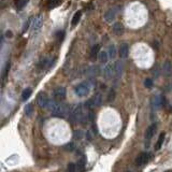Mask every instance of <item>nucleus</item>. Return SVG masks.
<instances>
[{
  "instance_id": "nucleus-1",
  "label": "nucleus",
  "mask_w": 172,
  "mask_h": 172,
  "mask_svg": "<svg viewBox=\"0 0 172 172\" xmlns=\"http://www.w3.org/2000/svg\"><path fill=\"white\" fill-rule=\"evenodd\" d=\"M47 108H49V110L51 111L53 115L58 116V117H64L68 114V105L57 102L55 100H50Z\"/></svg>"
},
{
  "instance_id": "nucleus-2",
  "label": "nucleus",
  "mask_w": 172,
  "mask_h": 172,
  "mask_svg": "<svg viewBox=\"0 0 172 172\" xmlns=\"http://www.w3.org/2000/svg\"><path fill=\"white\" fill-rule=\"evenodd\" d=\"M90 88H92V86H90L89 82H82L74 88V92L79 97H85L89 94Z\"/></svg>"
},
{
  "instance_id": "nucleus-3",
  "label": "nucleus",
  "mask_w": 172,
  "mask_h": 172,
  "mask_svg": "<svg viewBox=\"0 0 172 172\" xmlns=\"http://www.w3.org/2000/svg\"><path fill=\"white\" fill-rule=\"evenodd\" d=\"M71 118L73 122L77 123H83L84 122V113H83V109L82 105H77L74 110L72 111L71 113Z\"/></svg>"
},
{
  "instance_id": "nucleus-4",
  "label": "nucleus",
  "mask_w": 172,
  "mask_h": 172,
  "mask_svg": "<svg viewBox=\"0 0 172 172\" xmlns=\"http://www.w3.org/2000/svg\"><path fill=\"white\" fill-rule=\"evenodd\" d=\"M37 102H38L39 107H41V108H47L50 99L45 92H40L38 95V97H37Z\"/></svg>"
},
{
  "instance_id": "nucleus-5",
  "label": "nucleus",
  "mask_w": 172,
  "mask_h": 172,
  "mask_svg": "<svg viewBox=\"0 0 172 172\" xmlns=\"http://www.w3.org/2000/svg\"><path fill=\"white\" fill-rule=\"evenodd\" d=\"M42 24H43V17H42V15H37L36 17L32 20L31 28L37 31L42 27Z\"/></svg>"
},
{
  "instance_id": "nucleus-6",
  "label": "nucleus",
  "mask_w": 172,
  "mask_h": 172,
  "mask_svg": "<svg viewBox=\"0 0 172 172\" xmlns=\"http://www.w3.org/2000/svg\"><path fill=\"white\" fill-rule=\"evenodd\" d=\"M147 160H149V154L145 153V152H143V153H141V154H139L138 156H137L136 164L137 166H143V164H146Z\"/></svg>"
},
{
  "instance_id": "nucleus-7",
  "label": "nucleus",
  "mask_w": 172,
  "mask_h": 172,
  "mask_svg": "<svg viewBox=\"0 0 172 172\" xmlns=\"http://www.w3.org/2000/svg\"><path fill=\"white\" fill-rule=\"evenodd\" d=\"M103 75L107 80H110L114 77V65H108L103 70Z\"/></svg>"
},
{
  "instance_id": "nucleus-8",
  "label": "nucleus",
  "mask_w": 172,
  "mask_h": 172,
  "mask_svg": "<svg viewBox=\"0 0 172 172\" xmlns=\"http://www.w3.org/2000/svg\"><path fill=\"white\" fill-rule=\"evenodd\" d=\"M164 103V97H160V96H155L153 99H152V107L154 110H158Z\"/></svg>"
},
{
  "instance_id": "nucleus-9",
  "label": "nucleus",
  "mask_w": 172,
  "mask_h": 172,
  "mask_svg": "<svg viewBox=\"0 0 172 172\" xmlns=\"http://www.w3.org/2000/svg\"><path fill=\"white\" fill-rule=\"evenodd\" d=\"M54 97L56 100H64L66 97V89L64 87H57L54 90Z\"/></svg>"
},
{
  "instance_id": "nucleus-10",
  "label": "nucleus",
  "mask_w": 172,
  "mask_h": 172,
  "mask_svg": "<svg viewBox=\"0 0 172 172\" xmlns=\"http://www.w3.org/2000/svg\"><path fill=\"white\" fill-rule=\"evenodd\" d=\"M122 72H123V64L121 62H117L114 64V77L116 79L121 77Z\"/></svg>"
},
{
  "instance_id": "nucleus-11",
  "label": "nucleus",
  "mask_w": 172,
  "mask_h": 172,
  "mask_svg": "<svg viewBox=\"0 0 172 172\" xmlns=\"http://www.w3.org/2000/svg\"><path fill=\"white\" fill-rule=\"evenodd\" d=\"M155 131H156V125H155V124H152L151 126H149V128L146 129V131H145V134H144L145 139H146V140H151L152 137L154 136Z\"/></svg>"
},
{
  "instance_id": "nucleus-12",
  "label": "nucleus",
  "mask_w": 172,
  "mask_h": 172,
  "mask_svg": "<svg viewBox=\"0 0 172 172\" xmlns=\"http://www.w3.org/2000/svg\"><path fill=\"white\" fill-rule=\"evenodd\" d=\"M116 16V10L115 9H110L105 12L104 14V20L107 22H112Z\"/></svg>"
},
{
  "instance_id": "nucleus-13",
  "label": "nucleus",
  "mask_w": 172,
  "mask_h": 172,
  "mask_svg": "<svg viewBox=\"0 0 172 172\" xmlns=\"http://www.w3.org/2000/svg\"><path fill=\"white\" fill-rule=\"evenodd\" d=\"M113 32L116 35V36H121V35L124 34V26L122 23H115L113 25V28H112Z\"/></svg>"
},
{
  "instance_id": "nucleus-14",
  "label": "nucleus",
  "mask_w": 172,
  "mask_h": 172,
  "mask_svg": "<svg viewBox=\"0 0 172 172\" xmlns=\"http://www.w3.org/2000/svg\"><path fill=\"white\" fill-rule=\"evenodd\" d=\"M128 53H129L128 44L126 43L122 44L121 47H119V56H121L122 58H126V57L128 56Z\"/></svg>"
},
{
  "instance_id": "nucleus-15",
  "label": "nucleus",
  "mask_w": 172,
  "mask_h": 172,
  "mask_svg": "<svg viewBox=\"0 0 172 172\" xmlns=\"http://www.w3.org/2000/svg\"><path fill=\"white\" fill-rule=\"evenodd\" d=\"M162 71H164V73L166 75H170L172 72V64L170 60H166L164 64V66H162Z\"/></svg>"
},
{
  "instance_id": "nucleus-16",
  "label": "nucleus",
  "mask_w": 172,
  "mask_h": 172,
  "mask_svg": "<svg viewBox=\"0 0 172 172\" xmlns=\"http://www.w3.org/2000/svg\"><path fill=\"white\" fill-rule=\"evenodd\" d=\"M87 74L89 77H97V75L100 74V68L98 67V66H92V67L88 68Z\"/></svg>"
},
{
  "instance_id": "nucleus-17",
  "label": "nucleus",
  "mask_w": 172,
  "mask_h": 172,
  "mask_svg": "<svg viewBox=\"0 0 172 172\" xmlns=\"http://www.w3.org/2000/svg\"><path fill=\"white\" fill-rule=\"evenodd\" d=\"M99 50H100V46L98 45V44H96V45H94L92 47V50H90V58L92 60H95L98 55H99Z\"/></svg>"
},
{
  "instance_id": "nucleus-18",
  "label": "nucleus",
  "mask_w": 172,
  "mask_h": 172,
  "mask_svg": "<svg viewBox=\"0 0 172 172\" xmlns=\"http://www.w3.org/2000/svg\"><path fill=\"white\" fill-rule=\"evenodd\" d=\"M81 16H82V12H81V11H77L74 15H73L72 21H71L72 27H74V26H77V24H79V22H80V20H81Z\"/></svg>"
},
{
  "instance_id": "nucleus-19",
  "label": "nucleus",
  "mask_w": 172,
  "mask_h": 172,
  "mask_svg": "<svg viewBox=\"0 0 172 172\" xmlns=\"http://www.w3.org/2000/svg\"><path fill=\"white\" fill-rule=\"evenodd\" d=\"M92 99V101H94V105H95V107H99V105L102 103V95L99 94V92L96 94Z\"/></svg>"
},
{
  "instance_id": "nucleus-20",
  "label": "nucleus",
  "mask_w": 172,
  "mask_h": 172,
  "mask_svg": "<svg viewBox=\"0 0 172 172\" xmlns=\"http://www.w3.org/2000/svg\"><path fill=\"white\" fill-rule=\"evenodd\" d=\"M98 59H99V62H102V64H105V62H108L109 59V54L108 53H105V52H100L99 55H98Z\"/></svg>"
},
{
  "instance_id": "nucleus-21",
  "label": "nucleus",
  "mask_w": 172,
  "mask_h": 172,
  "mask_svg": "<svg viewBox=\"0 0 172 172\" xmlns=\"http://www.w3.org/2000/svg\"><path fill=\"white\" fill-rule=\"evenodd\" d=\"M31 92H32L31 88H26V89L23 92V94H22V99H23L24 101L27 100V99L31 96Z\"/></svg>"
},
{
  "instance_id": "nucleus-22",
  "label": "nucleus",
  "mask_w": 172,
  "mask_h": 172,
  "mask_svg": "<svg viewBox=\"0 0 172 172\" xmlns=\"http://www.w3.org/2000/svg\"><path fill=\"white\" fill-rule=\"evenodd\" d=\"M164 134L162 132V134H160L159 138H158V140H157V144H156V149H160V147H161L162 143H164Z\"/></svg>"
},
{
  "instance_id": "nucleus-23",
  "label": "nucleus",
  "mask_w": 172,
  "mask_h": 172,
  "mask_svg": "<svg viewBox=\"0 0 172 172\" xmlns=\"http://www.w3.org/2000/svg\"><path fill=\"white\" fill-rule=\"evenodd\" d=\"M15 1V7L17 9H23L27 5V0H14Z\"/></svg>"
},
{
  "instance_id": "nucleus-24",
  "label": "nucleus",
  "mask_w": 172,
  "mask_h": 172,
  "mask_svg": "<svg viewBox=\"0 0 172 172\" xmlns=\"http://www.w3.org/2000/svg\"><path fill=\"white\" fill-rule=\"evenodd\" d=\"M109 57L110 58H115L116 56V49H115V45H111L109 47Z\"/></svg>"
},
{
  "instance_id": "nucleus-25",
  "label": "nucleus",
  "mask_w": 172,
  "mask_h": 172,
  "mask_svg": "<svg viewBox=\"0 0 172 172\" xmlns=\"http://www.w3.org/2000/svg\"><path fill=\"white\" fill-rule=\"evenodd\" d=\"M32 112H34V109H32V104H27L25 107V114L27 116H30L31 114H32Z\"/></svg>"
},
{
  "instance_id": "nucleus-26",
  "label": "nucleus",
  "mask_w": 172,
  "mask_h": 172,
  "mask_svg": "<svg viewBox=\"0 0 172 172\" xmlns=\"http://www.w3.org/2000/svg\"><path fill=\"white\" fill-rule=\"evenodd\" d=\"M60 1L62 0H49V8L50 9L55 8V7H57L60 3Z\"/></svg>"
},
{
  "instance_id": "nucleus-27",
  "label": "nucleus",
  "mask_w": 172,
  "mask_h": 172,
  "mask_svg": "<svg viewBox=\"0 0 172 172\" xmlns=\"http://www.w3.org/2000/svg\"><path fill=\"white\" fill-rule=\"evenodd\" d=\"M85 164H86V158H85V157H82V158H81V159L79 160V162H77V167L80 168L81 170L84 169Z\"/></svg>"
},
{
  "instance_id": "nucleus-28",
  "label": "nucleus",
  "mask_w": 172,
  "mask_h": 172,
  "mask_svg": "<svg viewBox=\"0 0 172 172\" xmlns=\"http://www.w3.org/2000/svg\"><path fill=\"white\" fill-rule=\"evenodd\" d=\"M114 99H115V92L113 89H111V92H109L108 96V101L109 102H112V101H114Z\"/></svg>"
},
{
  "instance_id": "nucleus-29",
  "label": "nucleus",
  "mask_w": 172,
  "mask_h": 172,
  "mask_svg": "<svg viewBox=\"0 0 172 172\" xmlns=\"http://www.w3.org/2000/svg\"><path fill=\"white\" fill-rule=\"evenodd\" d=\"M144 85H145V87L147 88H151L153 86V81L151 79H146V80L144 81Z\"/></svg>"
},
{
  "instance_id": "nucleus-30",
  "label": "nucleus",
  "mask_w": 172,
  "mask_h": 172,
  "mask_svg": "<svg viewBox=\"0 0 172 172\" xmlns=\"http://www.w3.org/2000/svg\"><path fill=\"white\" fill-rule=\"evenodd\" d=\"M77 166L74 164H68V172H75Z\"/></svg>"
},
{
  "instance_id": "nucleus-31",
  "label": "nucleus",
  "mask_w": 172,
  "mask_h": 172,
  "mask_svg": "<svg viewBox=\"0 0 172 172\" xmlns=\"http://www.w3.org/2000/svg\"><path fill=\"white\" fill-rule=\"evenodd\" d=\"M56 37H57V40H58V41H62L65 37V32L64 31H58L56 34Z\"/></svg>"
},
{
  "instance_id": "nucleus-32",
  "label": "nucleus",
  "mask_w": 172,
  "mask_h": 172,
  "mask_svg": "<svg viewBox=\"0 0 172 172\" xmlns=\"http://www.w3.org/2000/svg\"><path fill=\"white\" fill-rule=\"evenodd\" d=\"M74 137L77 139H81V138H83V131L82 130H77L74 132Z\"/></svg>"
},
{
  "instance_id": "nucleus-33",
  "label": "nucleus",
  "mask_w": 172,
  "mask_h": 172,
  "mask_svg": "<svg viewBox=\"0 0 172 172\" xmlns=\"http://www.w3.org/2000/svg\"><path fill=\"white\" fill-rule=\"evenodd\" d=\"M30 22H31V20H28V21H27V23H26V25L24 26V30H23V32H25V31H27V29H28V26H29V24H30Z\"/></svg>"
},
{
  "instance_id": "nucleus-34",
  "label": "nucleus",
  "mask_w": 172,
  "mask_h": 172,
  "mask_svg": "<svg viewBox=\"0 0 172 172\" xmlns=\"http://www.w3.org/2000/svg\"><path fill=\"white\" fill-rule=\"evenodd\" d=\"M153 73H155V77H158L159 74V71H158V66L155 67V69H153Z\"/></svg>"
},
{
  "instance_id": "nucleus-35",
  "label": "nucleus",
  "mask_w": 172,
  "mask_h": 172,
  "mask_svg": "<svg viewBox=\"0 0 172 172\" xmlns=\"http://www.w3.org/2000/svg\"><path fill=\"white\" fill-rule=\"evenodd\" d=\"M46 62H47L46 59H43V60H42V62H41V64H40V66H39V67H40V68H44V66H45V65H46Z\"/></svg>"
},
{
  "instance_id": "nucleus-36",
  "label": "nucleus",
  "mask_w": 172,
  "mask_h": 172,
  "mask_svg": "<svg viewBox=\"0 0 172 172\" xmlns=\"http://www.w3.org/2000/svg\"><path fill=\"white\" fill-rule=\"evenodd\" d=\"M65 149H70V151H71V149H73V144H72V143L68 144V145H66V146H65Z\"/></svg>"
},
{
  "instance_id": "nucleus-37",
  "label": "nucleus",
  "mask_w": 172,
  "mask_h": 172,
  "mask_svg": "<svg viewBox=\"0 0 172 172\" xmlns=\"http://www.w3.org/2000/svg\"><path fill=\"white\" fill-rule=\"evenodd\" d=\"M167 172H172V171H167Z\"/></svg>"
},
{
  "instance_id": "nucleus-38",
  "label": "nucleus",
  "mask_w": 172,
  "mask_h": 172,
  "mask_svg": "<svg viewBox=\"0 0 172 172\" xmlns=\"http://www.w3.org/2000/svg\"><path fill=\"white\" fill-rule=\"evenodd\" d=\"M128 172H130V171H128Z\"/></svg>"
}]
</instances>
